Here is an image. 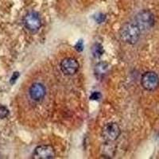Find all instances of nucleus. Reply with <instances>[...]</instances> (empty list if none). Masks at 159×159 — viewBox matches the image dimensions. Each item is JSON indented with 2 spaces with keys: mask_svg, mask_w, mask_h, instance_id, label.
Segmentation results:
<instances>
[{
  "mask_svg": "<svg viewBox=\"0 0 159 159\" xmlns=\"http://www.w3.org/2000/svg\"><path fill=\"white\" fill-rule=\"evenodd\" d=\"M19 76H20L19 72H15L14 73H13L12 76H11V80H10V82H11V84H14L16 82L17 79L19 77Z\"/></svg>",
  "mask_w": 159,
  "mask_h": 159,
  "instance_id": "15",
  "label": "nucleus"
},
{
  "mask_svg": "<svg viewBox=\"0 0 159 159\" xmlns=\"http://www.w3.org/2000/svg\"><path fill=\"white\" fill-rule=\"evenodd\" d=\"M100 98H101V94L99 92H92V95L90 96V99H92V100H99Z\"/></svg>",
  "mask_w": 159,
  "mask_h": 159,
  "instance_id": "14",
  "label": "nucleus"
},
{
  "mask_svg": "<svg viewBox=\"0 0 159 159\" xmlns=\"http://www.w3.org/2000/svg\"><path fill=\"white\" fill-rule=\"evenodd\" d=\"M135 23L141 31L148 30L154 25V15L147 10L141 11L136 15Z\"/></svg>",
  "mask_w": 159,
  "mask_h": 159,
  "instance_id": "2",
  "label": "nucleus"
},
{
  "mask_svg": "<svg viewBox=\"0 0 159 159\" xmlns=\"http://www.w3.org/2000/svg\"><path fill=\"white\" fill-rule=\"evenodd\" d=\"M92 54L95 57H101L102 55L103 54V52H104V50H103V48L102 46V45L99 43L95 44L94 46L92 47Z\"/></svg>",
  "mask_w": 159,
  "mask_h": 159,
  "instance_id": "10",
  "label": "nucleus"
},
{
  "mask_svg": "<svg viewBox=\"0 0 159 159\" xmlns=\"http://www.w3.org/2000/svg\"><path fill=\"white\" fill-rule=\"evenodd\" d=\"M75 49H76L77 52H82L84 49V42L82 40H79L76 44L75 45Z\"/></svg>",
  "mask_w": 159,
  "mask_h": 159,
  "instance_id": "12",
  "label": "nucleus"
},
{
  "mask_svg": "<svg viewBox=\"0 0 159 159\" xmlns=\"http://www.w3.org/2000/svg\"><path fill=\"white\" fill-rule=\"evenodd\" d=\"M79 63L75 58H65L61 62V69L65 75H74L79 69Z\"/></svg>",
  "mask_w": 159,
  "mask_h": 159,
  "instance_id": "7",
  "label": "nucleus"
},
{
  "mask_svg": "<svg viewBox=\"0 0 159 159\" xmlns=\"http://www.w3.org/2000/svg\"><path fill=\"white\" fill-rule=\"evenodd\" d=\"M141 84L147 91L153 92L159 87V76L154 72H147L143 75Z\"/></svg>",
  "mask_w": 159,
  "mask_h": 159,
  "instance_id": "3",
  "label": "nucleus"
},
{
  "mask_svg": "<svg viewBox=\"0 0 159 159\" xmlns=\"http://www.w3.org/2000/svg\"><path fill=\"white\" fill-rule=\"evenodd\" d=\"M108 69V65L105 62H101L96 65V74L97 76H103L104 73L107 71Z\"/></svg>",
  "mask_w": 159,
  "mask_h": 159,
  "instance_id": "9",
  "label": "nucleus"
},
{
  "mask_svg": "<svg viewBox=\"0 0 159 159\" xmlns=\"http://www.w3.org/2000/svg\"><path fill=\"white\" fill-rule=\"evenodd\" d=\"M119 34L123 42L130 45H134L140 38L141 30L139 29L135 22H127L122 26L119 31Z\"/></svg>",
  "mask_w": 159,
  "mask_h": 159,
  "instance_id": "1",
  "label": "nucleus"
},
{
  "mask_svg": "<svg viewBox=\"0 0 159 159\" xmlns=\"http://www.w3.org/2000/svg\"><path fill=\"white\" fill-rule=\"evenodd\" d=\"M23 22L25 28L31 33L38 32L42 26V20L40 18L39 15L34 11L28 13L24 17Z\"/></svg>",
  "mask_w": 159,
  "mask_h": 159,
  "instance_id": "4",
  "label": "nucleus"
},
{
  "mask_svg": "<svg viewBox=\"0 0 159 159\" xmlns=\"http://www.w3.org/2000/svg\"><path fill=\"white\" fill-rule=\"evenodd\" d=\"M55 157V150L49 145H41L35 148L33 157L35 159H51Z\"/></svg>",
  "mask_w": 159,
  "mask_h": 159,
  "instance_id": "6",
  "label": "nucleus"
},
{
  "mask_svg": "<svg viewBox=\"0 0 159 159\" xmlns=\"http://www.w3.org/2000/svg\"><path fill=\"white\" fill-rule=\"evenodd\" d=\"M121 130L116 123H108L102 129L101 135L107 142H114L119 137Z\"/></svg>",
  "mask_w": 159,
  "mask_h": 159,
  "instance_id": "5",
  "label": "nucleus"
},
{
  "mask_svg": "<svg viewBox=\"0 0 159 159\" xmlns=\"http://www.w3.org/2000/svg\"><path fill=\"white\" fill-rule=\"evenodd\" d=\"M45 88L43 84L40 83H34L31 85L30 88V96L34 101H40L42 100L45 96Z\"/></svg>",
  "mask_w": 159,
  "mask_h": 159,
  "instance_id": "8",
  "label": "nucleus"
},
{
  "mask_svg": "<svg viewBox=\"0 0 159 159\" xmlns=\"http://www.w3.org/2000/svg\"><path fill=\"white\" fill-rule=\"evenodd\" d=\"M105 18H106V16L103 14H98L95 17V20H96V22H98V23H102V22H104Z\"/></svg>",
  "mask_w": 159,
  "mask_h": 159,
  "instance_id": "13",
  "label": "nucleus"
},
{
  "mask_svg": "<svg viewBox=\"0 0 159 159\" xmlns=\"http://www.w3.org/2000/svg\"><path fill=\"white\" fill-rule=\"evenodd\" d=\"M9 116V110L5 106L0 105V119H5Z\"/></svg>",
  "mask_w": 159,
  "mask_h": 159,
  "instance_id": "11",
  "label": "nucleus"
}]
</instances>
